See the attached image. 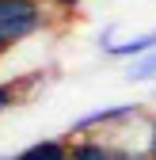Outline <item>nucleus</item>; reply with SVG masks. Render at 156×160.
Wrapping results in <instances>:
<instances>
[{
    "label": "nucleus",
    "mask_w": 156,
    "mask_h": 160,
    "mask_svg": "<svg viewBox=\"0 0 156 160\" xmlns=\"http://www.w3.org/2000/svg\"><path fill=\"white\" fill-rule=\"evenodd\" d=\"M69 141H72L69 160H114V149L107 137H69Z\"/></svg>",
    "instance_id": "obj_5"
},
{
    "label": "nucleus",
    "mask_w": 156,
    "mask_h": 160,
    "mask_svg": "<svg viewBox=\"0 0 156 160\" xmlns=\"http://www.w3.org/2000/svg\"><path fill=\"white\" fill-rule=\"evenodd\" d=\"M15 95H19V92H15V84H12V80H0V114H4V111L15 103Z\"/></svg>",
    "instance_id": "obj_7"
},
{
    "label": "nucleus",
    "mask_w": 156,
    "mask_h": 160,
    "mask_svg": "<svg viewBox=\"0 0 156 160\" xmlns=\"http://www.w3.org/2000/svg\"><path fill=\"white\" fill-rule=\"evenodd\" d=\"M126 80H133V84H152L156 80V50L126 61Z\"/></svg>",
    "instance_id": "obj_6"
},
{
    "label": "nucleus",
    "mask_w": 156,
    "mask_h": 160,
    "mask_svg": "<svg viewBox=\"0 0 156 160\" xmlns=\"http://www.w3.org/2000/svg\"><path fill=\"white\" fill-rule=\"evenodd\" d=\"M99 50H103V57H110V61H133V57H141V53H149V50H156V27L152 31H141V34H118V27H107V31H99Z\"/></svg>",
    "instance_id": "obj_3"
},
{
    "label": "nucleus",
    "mask_w": 156,
    "mask_h": 160,
    "mask_svg": "<svg viewBox=\"0 0 156 160\" xmlns=\"http://www.w3.org/2000/svg\"><path fill=\"white\" fill-rule=\"evenodd\" d=\"M69 152H72V141L61 133V137H42V141L12 152V160H69Z\"/></svg>",
    "instance_id": "obj_4"
},
{
    "label": "nucleus",
    "mask_w": 156,
    "mask_h": 160,
    "mask_svg": "<svg viewBox=\"0 0 156 160\" xmlns=\"http://www.w3.org/2000/svg\"><path fill=\"white\" fill-rule=\"evenodd\" d=\"M4 160H12V156H4Z\"/></svg>",
    "instance_id": "obj_10"
},
{
    "label": "nucleus",
    "mask_w": 156,
    "mask_h": 160,
    "mask_svg": "<svg viewBox=\"0 0 156 160\" xmlns=\"http://www.w3.org/2000/svg\"><path fill=\"white\" fill-rule=\"evenodd\" d=\"M50 4H53V12H65V15H69L72 8H80L84 0H50Z\"/></svg>",
    "instance_id": "obj_8"
},
{
    "label": "nucleus",
    "mask_w": 156,
    "mask_h": 160,
    "mask_svg": "<svg viewBox=\"0 0 156 160\" xmlns=\"http://www.w3.org/2000/svg\"><path fill=\"white\" fill-rule=\"evenodd\" d=\"M149 160H156V118H149Z\"/></svg>",
    "instance_id": "obj_9"
},
{
    "label": "nucleus",
    "mask_w": 156,
    "mask_h": 160,
    "mask_svg": "<svg viewBox=\"0 0 156 160\" xmlns=\"http://www.w3.org/2000/svg\"><path fill=\"white\" fill-rule=\"evenodd\" d=\"M137 118H145V107L141 103H110V107H95L80 118H72L65 137H110L126 130L129 122H137Z\"/></svg>",
    "instance_id": "obj_2"
},
{
    "label": "nucleus",
    "mask_w": 156,
    "mask_h": 160,
    "mask_svg": "<svg viewBox=\"0 0 156 160\" xmlns=\"http://www.w3.org/2000/svg\"><path fill=\"white\" fill-rule=\"evenodd\" d=\"M50 0H0V57L50 27Z\"/></svg>",
    "instance_id": "obj_1"
}]
</instances>
